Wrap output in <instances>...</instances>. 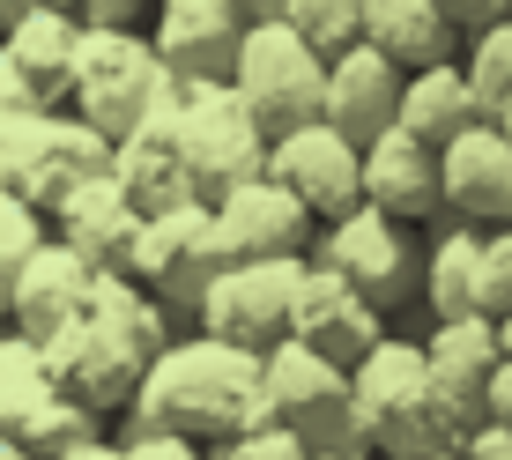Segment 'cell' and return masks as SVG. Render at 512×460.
Segmentation results:
<instances>
[{
	"mask_svg": "<svg viewBox=\"0 0 512 460\" xmlns=\"http://www.w3.org/2000/svg\"><path fill=\"white\" fill-rule=\"evenodd\" d=\"M179 334H186V327L171 320V312L156 305L134 275H97V305L82 312L67 334H52V342H45V364H52V386L112 431V416L134 409L149 364L164 357Z\"/></svg>",
	"mask_w": 512,
	"mask_h": 460,
	"instance_id": "obj_1",
	"label": "cell"
},
{
	"mask_svg": "<svg viewBox=\"0 0 512 460\" xmlns=\"http://www.w3.org/2000/svg\"><path fill=\"white\" fill-rule=\"evenodd\" d=\"M119 431H156V438H186V446L216 453L245 431H268L260 409V357L216 342V334H179L164 357L149 364L134 409L119 416Z\"/></svg>",
	"mask_w": 512,
	"mask_h": 460,
	"instance_id": "obj_2",
	"label": "cell"
},
{
	"mask_svg": "<svg viewBox=\"0 0 512 460\" xmlns=\"http://www.w3.org/2000/svg\"><path fill=\"white\" fill-rule=\"evenodd\" d=\"M349 394H357V431L372 460H438L453 453V431L431 401V364L423 342L409 334H386V342L349 371Z\"/></svg>",
	"mask_w": 512,
	"mask_h": 460,
	"instance_id": "obj_3",
	"label": "cell"
},
{
	"mask_svg": "<svg viewBox=\"0 0 512 460\" xmlns=\"http://www.w3.org/2000/svg\"><path fill=\"white\" fill-rule=\"evenodd\" d=\"M171 97V75L156 60L149 30L134 23H82V52H75V82H67V112L82 127H97L104 141L141 134Z\"/></svg>",
	"mask_w": 512,
	"mask_h": 460,
	"instance_id": "obj_4",
	"label": "cell"
},
{
	"mask_svg": "<svg viewBox=\"0 0 512 460\" xmlns=\"http://www.w3.org/2000/svg\"><path fill=\"white\" fill-rule=\"evenodd\" d=\"M171 141H179L186 179L208 208L231 186L268 171V134H260V119L238 104L231 82H179V97H171Z\"/></svg>",
	"mask_w": 512,
	"mask_h": 460,
	"instance_id": "obj_5",
	"label": "cell"
},
{
	"mask_svg": "<svg viewBox=\"0 0 512 460\" xmlns=\"http://www.w3.org/2000/svg\"><path fill=\"white\" fill-rule=\"evenodd\" d=\"M260 409H268V423L290 431L305 453H364L349 371L312 357V349H297V342H282V349L260 357Z\"/></svg>",
	"mask_w": 512,
	"mask_h": 460,
	"instance_id": "obj_6",
	"label": "cell"
},
{
	"mask_svg": "<svg viewBox=\"0 0 512 460\" xmlns=\"http://www.w3.org/2000/svg\"><path fill=\"white\" fill-rule=\"evenodd\" d=\"M238 104L260 119V134L282 141L297 127L320 119V97H327V60L297 38L290 23H275L268 8H253V30H245V52H238V75H231Z\"/></svg>",
	"mask_w": 512,
	"mask_h": 460,
	"instance_id": "obj_7",
	"label": "cell"
},
{
	"mask_svg": "<svg viewBox=\"0 0 512 460\" xmlns=\"http://www.w3.org/2000/svg\"><path fill=\"white\" fill-rule=\"evenodd\" d=\"M312 260H320V268H334L372 312L423 305V245H416V230L386 223L379 208H357V216L327 223L320 245H312Z\"/></svg>",
	"mask_w": 512,
	"mask_h": 460,
	"instance_id": "obj_8",
	"label": "cell"
},
{
	"mask_svg": "<svg viewBox=\"0 0 512 460\" xmlns=\"http://www.w3.org/2000/svg\"><path fill=\"white\" fill-rule=\"evenodd\" d=\"M231 268L223 260V238H216V216H208L201 201L179 208V216H156V223H141V245H134V282L156 297V305L171 312L186 334L193 320H201V297L216 290V275Z\"/></svg>",
	"mask_w": 512,
	"mask_h": 460,
	"instance_id": "obj_9",
	"label": "cell"
},
{
	"mask_svg": "<svg viewBox=\"0 0 512 460\" xmlns=\"http://www.w3.org/2000/svg\"><path fill=\"white\" fill-rule=\"evenodd\" d=\"M297 282H305V260H260V268H223V275H216V290L201 297V320H193V334H216V342L245 349V357H268V349L290 342Z\"/></svg>",
	"mask_w": 512,
	"mask_h": 460,
	"instance_id": "obj_10",
	"label": "cell"
},
{
	"mask_svg": "<svg viewBox=\"0 0 512 460\" xmlns=\"http://www.w3.org/2000/svg\"><path fill=\"white\" fill-rule=\"evenodd\" d=\"M208 216H216V238H223V260H231V268H260V260H312V245H320L312 208L290 201V186H275L268 171L245 179V186H231Z\"/></svg>",
	"mask_w": 512,
	"mask_h": 460,
	"instance_id": "obj_11",
	"label": "cell"
},
{
	"mask_svg": "<svg viewBox=\"0 0 512 460\" xmlns=\"http://www.w3.org/2000/svg\"><path fill=\"white\" fill-rule=\"evenodd\" d=\"M268 179L290 186V201H305L312 223L327 230V223H342V216L364 208V149L312 119V127L268 141Z\"/></svg>",
	"mask_w": 512,
	"mask_h": 460,
	"instance_id": "obj_12",
	"label": "cell"
},
{
	"mask_svg": "<svg viewBox=\"0 0 512 460\" xmlns=\"http://www.w3.org/2000/svg\"><path fill=\"white\" fill-rule=\"evenodd\" d=\"M245 30H253V8L238 0H164L149 15V45L171 82H231Z\"/></svg>",
	"mask_w": 512,
	"mask_h": 460,
	"instance_id": "obj_13",
	"label": "cell"
},
{
	"mask_svg": "<svg viewBox=\"0 0 512 460\" xmlns=\"http://www.w3.org/2000/svg\"><path fill=\"white\" fill-rule=\"evenodd\" d=\"M423 342V364H431V401L446 416L453 446L468 431L490 423V379L505 371V349H498V327L490 320H453V327H431L416 334Z\"/></svg>",
	"mask_w": 512,
	"mask_h": 460,
	"instance_id": "obj_14",
	"label": "cell"
},
{
	"mask_svg": "<svg viewBox=\"0 0 512 460\" xmlns=\"http://www.w3.org/2000/svg\"><path fill=\"white\" fill-rule=\"evenodd\" d=\"M290 342L312 349V357L357 371L372 349L386 342V312H372L357 290H349L334 268L320 260H305V282H297V312H290Z\"/></svg>",
	"mask_w": 512,
	"mask_h": 460,
	"instance_id": "obj_15",
	"label": "cell"
},
{
	"mask_svg": "<svg viewBox=\"0 0 512 460\" xmlns=\"http://www.w3.org/2000/svg\"><path fill=\"white\" fill-rule=\"evenodd\" d=\"M90 305H97V268L82 253H67L60 238H45L38 253L23 260L15 290H8V334H23V342L45 349L52 334H67Z\"/></svg>",
	"mask_w": 512,
	"mask_h": 460,
	"instance_id": "obj_16",
	"label": "cell"
},
{
	"mask_svg": "<svg viewBox=\"0 0 512 460\" xmlns=\"http://www.w3.org/2000/svg\"><path fill=\"white\" fill-rule=\"evenodd\" d=\"M75 52H82V8H52V0H30V8H8V30H0V60L38 90L45 112H67V82H75Z\"/></svg>",
	"mask_w": 512,
	"mask_h": 460,
	"instance_id": "obj_17",
	"label": "cell"
},
{
	"mask_svg": "<svg viewBox=\"0 0 512 460\" xmlns=\"http://www.w3.org/2000/svg\"><path fill=\"white\" fill-rule=\"evenodd\" d=\"M90 179H112V141H104L97 127H82L75 112H45L38 149H30V171H23V186H15V201L38 208V216L52 223V216H60V201H67V193H82Z\"/></svg>",
	"mask_w": 512,
	"mask_h": 460,
	"instance_id": "obj_18",
	"label": "cell"
},
{
	"mask_svg": "<svg viewBox=\"0 0 512 460\" xmlns=\"http://www.w3.org/2000/svg\"><path fill=\"white\" fill-rule=\"evenodd\" d=\"M438 193H446V223L512 230V149L490 127L461 134L438 156Z\"/></svg>",
	"mask_w": 512,
	"mask_h": 460,
	"instance_id": "obj_19",
	"label": "cell"
},
{
	"mask_svg": "<svg viewBox=\"0 0 512 460\" xmlns=\"http://www.w3.org/2000/svg\"><path fill=\"white\" fill-rule=\"evenodd\" d=\"M401 67L379 60L372 45H357L349 60L327 67V97H320V127H334L342 141H357V149H372L379 134H394L401 119Z\"/></svg>",
	"mask_w": 512,
	"mask_h": 460,
	"instance_id": "obj_20",
	"label": "cell"
},
{
	"mask_svg": "<svg viewBox=\"0 0 512 460\" xmlns=\"http://www.w3.org/2000/svg\"><path fill=\"white\" fill-rule=\"evenodd\" d=\"M364 208H379L386 223L416 230V223H438L446 216V193H438V149H423L409 134H379L364 149Z\"/></svg>",
	"mask_w": 512,
	"mask_h": 460,
	"instance_id": "obj_21",
	"label": "cell"
},
{
	"mask_svg": "<svg viewBox=\"0 0 512 460\" xmlns=\"http://www.w3.org/2000/svg\"><path fill=\"white\" fill-rule=\"evenodd\" d=\"M52 238H60L67 253H82L97 275H127L134 268V245H141V208L112 179H90L82 193H67V201H60Z\"/></svg>",
	"mask_w": 512,
	"mask_h": 460,
	"instance_id": "obj_22",
	"label": "cell"
},
{
	"mask_svg": "<svg viewBox=\"0 0 512 460\" xmlns=\"http://www.w3.org/2000/svg\"><path fill=\"white\" fill-rule=\"evenodd\" d=\"M112 186L127 193V201L141 208V223H156V216H179V208H193L201 193H193L186 179V156H179V141H171V119H149L141 134H127L112 149ZM208 208V201H201Z\"/></svg>",
	"mask_w": 512,
	"mask_h": 460,
	"instance_id": "obj_23",
	"label": "cell"
},
{
	"mask_svg": "<svg viewBox=\"0 0 512 460\" xmlns=\"http://www.w3.org/2000/svg\"><path fill=\"white\" fill-rule=\"evenodd\" d=\"M364 45L379 60H394L401 75H431V67H453V30L446 0H364Z\"/></svg>",
	"mask_w": 512,
	"mask_h": 460,
	"instance_id": "obj_24",
	"label": "cell"
},
{
	"mask_svg": "<svg viewBox=\"0 0 512 460\" xmlns=\"http://www.w3.org/2000/svg\"><path fill=\"white\" fill-rule=\"evenodd\" d=\"M394 127L409 134V141H423V149H438V156H446L461 134L483 127V104H475L468 75H461V60L401 82V119H394Z\"/></svg>",
	"mask_w": 512,
	"mask_h": 460,
	"instance_id": "obj_25",
	"label": "cell"
},
{
	"mask_svg": "<svg viewBox=\"0 0 512 460\" xmlns=\"http://www.w3.org/2000/svg\"><path fill=\"white\" fill-rule=\"evenodd\" d=\"M475 275H483V230L446 223L431 245H423V312H431V327L483 320V305H475Z\"/></svg>",
	"mask_w": 512,
	"mask_h": 460,
	"instance_id": "obj_26",
	"label": "cell"
},
{
	"mask_svg": "<svg viewBox=\"0 0 512 460\" xmlns=\"http://www.w3.org/2000/svg\"><path fill=\"white\" fill-rule=\"evenodd\" d=\"M52 394H60V386H52L45 349L0 327V431L15 438V431H23V423H30V416H38L45 401H52Z\"/></svg>",
	"mask_w": 512,
	"mask_h": 460,
	"instance_id": "obj_27",
	"label": "cell"
},
{
	"mask_svg": "<svg viewBox=\"0 0 512 460\" xmlns=\"http://www.w3.org/2000/svg\"><path fill=\"white\" fill-rule=\"evenodd\" d=\"M268 15H275V23H290L327 67L349 60V52L364 45V0H275Z\"/></svg>",
	"mask_w": 512,
	"mask_h": 460,
	"instance_id": "obj_28",
	"label": "cell"
},
{
	"mask_svg": "<svg viewBox=\"0 0 512 460\" xmlns=\"http://www.w3.org/2000/svg\"><path fill=\"white\" fill-rule=\"evenodd\" d=\"M97 438H112V431H104L90 409H75L67 394H52L45 409L15 431V446H23L30 460H60V453H75V446H97Z\"/></svg>",
	"mask_w": 512,
	"mask_h": 460,
	"instance_id": "obj_29",
	"label": "cell"
},
{
	"mask_svg": "<svg viewBox=\"0 0 512 460\" xmlns=\"http://www.w3.org/2000/svg\"><path fill=\"white\" fill-rule=\"evenodd\" d=\"M461 75H468L475 104H483V119L498 112V104H512V15H505V23H490L483 38H468Z\"/></svg>",
	"mask_w": 512,
	"mask_h": 460,
	"instance_id": "obj_30",
	"label": "cell"
},
{
	"mask_svg": "<svg viewBox=\"0 0 512 460\" xmlns=\"http://www.w3.org/2000/svg\"><path fill=\"white\" fill-rule=\"evenodd\" d=\"M45 238H52V223L38 216V208H23L15 193H0V327H8V290H15V275H23V260L38 253Z\"/></svg>",
	"mask_w": 512,
	"mask_h": 460,
	"instance_id": "obj_31",
	"label": "cell"
},
{
	"mask_svg": "<svg viewBox=\"0 0 512 460\" xmlns=\"http://www.w3.org/2000/svg\"><path fill=\"white\" fill-rule=\"evenodd\" d=\"M475 305L498 327L512 312V230H483V275H475Z\"/></svg>",
	"mask_w": 512,
	"mask_h": 460,
	"instance_id": "obj_32",
	"label": "cell"
},
{
	"mask_svg": "<svg viewBox=\"0 0 512 460\" xmlns=\"http://www.w3.org/2000/svg\"><path fill=\"white\" fill-rule=\"evenodd\" d=\"M208 460H312V453L297 446L290 431H275V423H268V431H245V438H231V446H216Z\"/></svg>",
	"mask_w": 512,
	"mask_h": 460,
	"instance_id": "obj_33",
	"label": "cell"
},
{
	"mask_svg": "<svg viewBox=\"0 0 512 460\" xmlns=\"http://www.w3.org/2000/svg\"><path fill=\"white\" fill-rule=\"evenodd\" d=\"M112 446H119V460H208L201 446H186V438H156V431H119Z\"/></svg>",
	"mask_w": 512,
	"mask_h": 460,
	"instance_id": "obj_34",
	"label": "cell"
},
{
	"mask_svg": "<svg viewBox=\"0 0 512 460\" xmlns=\"http://www.w3.org/2000/svg\"><path fill=\"white\" fill-rule=\"evenodd\" d=\"M0 112H45V104H38V90H30V82L15 75L8 60H0Z\"/></svg>",
	"mask_w": 512,
	"mask_h": 460,
	"instance_id": "obj_35",
	"label": "cell"
},
{
	"mask_svg": "<svg viewBox=\"0 0 512 460\" xmlns=\"http://www.w3.org/2000/svg\"><path fill=\"white\" fill-rule=\"evenodd\" d=\"M490 423H498V431H512V364L490 379Z\"/></svg>",
	"mask_w": 512,
	"mask_h": 460,
	"instance_id": "obj_36",
	"label": "cell"
},
{
	"mask_svg": "<svg viewBox=\"0 0 512 460\" xmlns=\"http://www.w3.org/2000/svg\"><path fill=\"white\" fill-rule=\"evenodd\" d=\"M60 460H119L112 438H97V446H75V453H60Z\"/></svg>",
	"mask_w": 512,
	"mask_h": 460,
	"instance_id": "obj_37",
	"label": "cell"
},
{
	"mask_svg": "<svg viewBox=\"0 0 512 460\" xmlns=\"http://www.w3.org/2000/svg\"><path fill=\"white\" fill-rule=\"evenodd\" d=\"M483 127H490V134H498V141H505V149H512V104H498V112H490V119H483Z\"/></svg>",
	"mask_w": 512,
	"mask_h": 460,
	"instance_id": "obj_38",
	"label": "cell"
},
{
	"mask_svg": "<svg viewBox=\"0 0 512 460\" xmlns=\"http://www.w3.org/2000/svg\"><path fill=\"white\" fill-rule=\"evenodd\" d=\"M498 349H505V364H512V312L498 320Z\"/></svg>",
	"mask_w": 512,
	"mask_h": 460,
	"instance_id": "obj_39",
	"label": "cell"
},
{
	"mask_svg": "<svg viewBox=\"0 0 512 460\" xmlns=\"http://www.w3.org/2000/svg\"><path fill=\"white\" fill-rule=\"evenodd\" d=\"M0 460H30V453H23V446H15V438H8V431H0Z\"/></svg>",
	"mask_w": 512,
	"mask_h": 460,
	"instance_id": "obj_40",
	"label": "cell"
},
{
	"mask_svg": "<svg viewBox=\"0 0 512 460\" xmlns=\"http://www.w3.org/2000/svg\"><path fill=\"white\" fill-rule=\"evenodd\" d=\"M312 460H372V453H312Z\"/></svg>",
	"mask_w": 512,
	"mask_h": 460,
	"instance_id": "obj_41",
	"label": "cell"
},
{
	"mask_svg": "<svg viewBox=\"0 0 512 460\" xmlns=\"http://www.w3.org/2000/svg\"><path fill=\"white\" fill-rule=\"evenodd\" d=\"M0 30H8V8H0Z\"/></svg>",
	"mask_w": 512,
	"mask_h": 460,
	"instance_id": "obj_42",
	"label": "cell"
},
{
	"mask_svg": "<svg viewBox=\"0 0 512 460\" xmlns=\"http://www.w3.org/2000/svg\"><path fill=\"white\" fill-rule=\"evenodd\" d=\"M438 460H453V453H438Z\"/></svg>",
	"mask_w": 512,
	"mask_h": 460,
	"instance_id": "obj_43",
	"label": "cell"
},
{
	"mask_svg": "<svg viewBox=\"0 0 512 460\" xmlns=\"http://www.w3.org/2000/svg\"><path fill=\"white\" fill-rule=\"evenodd\" d=\"M505 460H512V453H505Z\"/></svg>",
	"mask_w": 512,
	"mask_h": 460,
	"instance_id": "obj_44",
	"label": "cell"
}]
</instances>
